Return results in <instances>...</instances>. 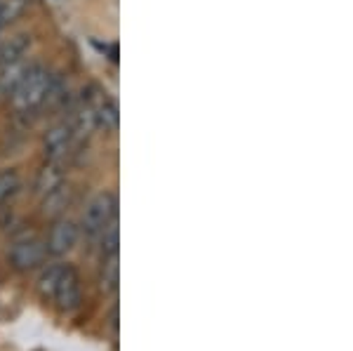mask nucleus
<instances>
[{
	"label": "nucleus",
	"mask_w": 353,
	"mask_h": 351,
	"mask_svg": "<svg viewBox=\"0 0 353 351\" xmlns=\"http://www.w3.org/2000/svg\"><path fill=\"white\" fill-rule=\"evenodd\" d=\"M52 71L43 64H31L26 78L21 81L19 88L14 90V94L10 97L12 106L19 113H31L36 109H41L45 104V94H48V85Z\"/></svg>",
	"instance_id": "obj_1"
},
{
	"label": "nucleus",
	"mask_w": 353,
	"mask_h": 351,
	"mask_svg": "<svg viewBox=\"0 0 353 351\" xmlns=\"http://www.w3.org/2000/svg\"><path fill=\"white\" fill-rule=\"evenodd\" d=\"M113 217H118V198L113 191H99L88 201L83 210L81 229L90 239H99L101 231L109 226Z\"/></svg>",
	"instance_id": "obj_2"
},
{
	"label": "nucleus",
	"mask_w": 353,
	"mask_h": 351,
	"mask_svg": "<svg viewBox=\"0 0 353 351\" xmlns=\"http://www.w3.org/2000/svg\"><path fill=\"white\" fill-rule=\"evenodd\" d=\"M48 257V248L45 241H41L38 236H24V239H17L8 250V259L12 264L14 271H33L38 269Z\"/></svg>",
	"instance_id": "obj_3"
},
{
	"label": "nucleus",
	"mask_w": 353,
	"mask_h": 351,
	"mask_svg": "<svg viewBox=\"0 0 353 351\" xmlns=\"http://www.w3.org/2000/svg\"><path fill=\"white\" fill-rule=\"evenodd\" d=\"M78 239H81V226L66 217H57L48 234V241H45V248L52 257H64L66 252L76 248Z\"/></svg>",
	"instance_id": "obj_4"
},
{
	"label": "nucleus",
	"mask_w": 353,
	"mask_h": 351,
	"mask_svg": "<svg viewBox=\"0 0 353 351\" xmlns=\"http://www.w3.org/2000/svg\"><path fill=\"white\" fill-rule=\"evenodd\" d=\"M52 302L57 304V309L64 311V314H73V311L81 309V302H83L81 276H78V271L73 269L71 264H66L64 274H61V281L52 295Z\"/></svg>",
	"instance_id": "obj_5"
},
{
	"label": "nucleus",
	"mask_w": 353,
	"mask_h": 351,
	"mask_svg": "<svg viewBox=\"0 0 353 351\" xmlns=\"http://www.w3.org/2000/svg\"><path fill=\"white\" fill-rule=\"evenodd\" d=\"M73 130H71V123L68 121H61V123H54L52 128L45 132L43 137V154L48 161H64V158L71 154V146H73Z\"/></svg>",
	"instance_id": "obj_6"
},
{
	"label": "nucleus",
	"mask_w": 353,
	"mask_h": 351,
	"mask_svg": "<svg viewBox=\"0 0 353 351\" xmlns=\"http://www.w3.org/2000/svg\"><path fill=\"white\" fill-rule=\"evenodd\" d=\"M28 69H31V61H26V57L0 64V97H5V99L12 97L14 90L19 88L21 81L26 78Z\"/></svg>",
	"instance_id": "obj_7"
},
{
	"label": "nucleus",
	"mask_w": 353,
	"mask_h": 351,
	"mask_svg": "<svg viewBox=\"0 0 353 351\" xmlns=\"http://www.w3.org/2000/svg\"><path fill=\"white\" fill-rule=\"evenodd\" d=\"M121 285V250L101 254V269H99V290L104 295H116Z\"/></svg>",
	"instance_id": "obj_8"
},
{
	"label": "nucleus",
	"mask_w": 353,
	"mask_h": 351,
	"mask_svg": "<svg viewBox=\"0 0 353 351\" xmlns=\"http://www.w3.org/2000/svg\"><path fill=\"white\" fill-rule=\"evenodd\" d=\"M73 201V189L71 184H59L54 191H50L48 196L41 198V212L45 214V217H61L68 205H71Z\"/></svg>",
	"instance_id": "obj_9"
},
{
	"label": "nucleus",
	"mask_w": 353,
	"mask_h": 351,
	"mask_svg": "<svg viewBox=\"0 0 353 351\" xmlns=\"http://www.w3.org/2000/svg\"><path fill=\"white\" fill-rule=\"evenodd\" d=\"M66 182V170L64 163L59 161H48L45 166L38 170V177H36V194L38 196H48L50 191H54L59 184Z\"/></svg>",
	"instance_id": "obj_10"
},
{
	"label": "nucleus",
	"mask_w": 353,
	"mask_h": 351,
	"mask_svg": "<svg viewBox=\"0 0 353 351\" xmlns=\"http://www.w3.org/2000/svg\"><path fill=\"white\" fill-rule=\"evenodd\" d=\"M94 111V123L97 130H104V132H116L118 123H121V116H118V104L111 97L101 94L97 101H90Z\"/></svg>",
	"instance_id": "obj_11"
},
{
	"label": "nucleus",
	"mask_w": 353,
	"mask_h": 351,
	"mask_svg": "<svg viewBox=\"0 0 353 351\" xmlns=\"http://www.w3.org/2000/svg\"><path fill=\"white\" fill-rule=\"evenodd\" d=\"M31 45H33L31 33H14V36L8 38V41H0V64L26 57V52L31 50Z\"/></svg>",
	"instance_id": "obj_12"
},
{
	"label": "nucleus",
	"mask_w": 353,
	"mask_h": 351,
	"mask_svg": "<svg viewBox=\"0 0 353 351\" xmlns=\"http://www.w3.org/2000/svg\"><path fill=\"white\" fill-rule=\"evenodd\" d=\"M66 264H50L48 269H43L41 279H38V290H41V295L45 299H52L57 285H59L61 281V274H64Z\"/></svg>",
	"instance_id": "obj_13"
},
{
	"label": "nucleus",
	"mask_w": 353,
	"mask_h": 351,
	"mask_svg": "<svg viewBox=\"0 0 353 351\" xmlns=\"http://www.w3.org/2000/svg\"><path fill=\"white\" fill-rule=\"evenodd\" d=\"M21 191V174L14 168L0 170V205Z\"/></svg>",
	"instance_id": "obj_14"
},
{
	"label": "nucleus",
	"mask_w": 353,
	"mask_h": 351,
	"mask_svg": "<svg viewBox=\"0 0 353 351\" xmlns=\"http://www.w3.org/2000/svg\"><path fill=\"white\" fill-rule=\"evenodd\" d=\"M31 0H0V17H3V24L17 21L21 14L28 10Z\"/></svg>",
	"instance_id": "obj_15"
},
{
	"label": "nucleus",
	"mask_w": 353,
	"mask_h": 351,
	"mask_svg": "<svg viewBox=\"0 0 353 351\" xmlns=\"http://www.w3.org/2000/svg\"><path fill=\"white\" fill-rule=\"evenodd\" d=\"M111 328L118 330V307H113V311H111Z\"/></svg>",
	"instance_id": "obj_16"
},
{
	"label": "nucleus",
	"mask_w": 353,
	"mask_h": 351,
	"mask_svg": "<svg viewBox=\"0 0 353 351\" xmlns=\"http://www.w3.org/2000/svg\"><path fill=\"white\" fill-rule=\"evenodd\" d=\"M0 28H3V17H0Z\"/></svg>",
	"instance_id": "obj_17"
}]
</instances>
